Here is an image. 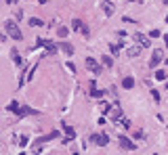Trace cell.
Segmentation results:
<instances>
[{"label": "cell", "mask_w": 168, "mask_h": 155, "mask_svg": "<svg viewBox=\"0 0 168 155\" xmlns=\"http://www.w3.org/2000/svg\"><path fill=\"white\" fill-rule=\"evenodd\" d=\"M134 40L141 42V46H151V40L147 38V36H143V34H139V32L134 34Z\"/></svg>", "instance_id": "cell-7"}, {"label": "cell", "mask_w": 168, "mask_h": 155, "mask_svg": "<svg viewBox=\"0 0 168 155\" xmlns=\"http://www.w3.org/2000/svg\"><path fill=\"white\" fill-rule=\"evenodd\" d=\"M164 4H168V0H164Z\"/></svg>", "instance_id": "cell-25"}, {"label": "cell", "mask_w": 168, "mask_h": 155, "mask_svg": "<svg viewBox=\"0 0 168 155\" xmlns=\"http://www.w3.org/2000/svg\"><path fill=\"white\" fill-rule=\"evenodd\" d=\"M101 61H103V65H105V67H111V65H114V59H111L109 55H105V57H101Z\"/></svg>", "instance_id": "cell-15"}, {"label": "cell", "mask_w": 168, "mask_h": 155, "mask_svg": "<svg viewBox=\"0 0 168 155\" xmlns=\"http://www.w3.org/2000/svg\"><path fill=\"white\" fill-rule=\"evenodd\" d=\"M30 25H32V27H34V25H36V27H40L42 21H40V19H36V17H32V19H30Z\"/></svg>", "instance_id": "cell-18"}, {"label": "cell", "mask_w": 168, "mask_h": 155, "mask_svg": "<svg viewBox=\"0 0 168 155\" xmlns=\"http://www.w3.org/2000/svg\"><path fill=\"white\" fill-rule=\"evenodd\" d=\"M86 67H88V69H90L95 76H99V74H101V65H99V63H97L92 57H88V59H86Z\"/></svg>", "instance_id": "cell-4"}, {"label": "cell", "mask_w": 168, "mask_h": 155, "mask_svg": "<svg viewBox=\"0 0 168 155\" xmlns=\"http://www.w3.org/2000/svg\"><path fill=\"white\" fill-rule=\"evenodd\" d=\"M92 143H97V145H101V147H105L107 143H109V136L107 134H92Z\"/></svg>", "instance_id": "cell-5"}, {"label": "cell", "mask_w": 168, "mask_h": 155, "mask_svg": "<svg viewBox=\"0 0 168 155\" xmlns=\"http://www.w3.org/2000/svg\"><path fill=\"white\" fill-rule=\"evenodd\" d=\"M82 21H80V19H74V21H72V30H76V32H82Z\"/></svg>", "instance_id": "cell-13"}, {"label": "cell", "mask_w": 168, "mask_h": 155, "mask_svg": "<svg viewBox=\"0 0 168 155\" xmlns=\"http://www.w3.org/2000/svg\"><path fill=\"white\" fill-rule=\"evenodd\" d=\"M151 96H153V101H160V92L158 90H151Z\"/></svg>", "instance_id": "cell-23"}, {"label": "cell", "mask_w": 168, "mask_h": 155, "mask_svg": "<svg viewBox=\"0 0 168 155\" xmlns=\"http://www.w3.org/2000/svg\"><path fill=\"white\" fill-rule=\"evenodd\" d=\"M59 48H61L63 52H67V55H74V46L67 44V42H59Z\"/></svg>", "instance_id": "cell-10"}, {"label": "cell", "mask_w": 168, "mask_h": 155, "mask_svg": "<svg viewBox=\"0 0 168 155\" xmlns=\"http://www.w3.org/2000/svg\"><path fill=\"white\" fill-rule=\"evenodd\" d=\"M156 80H160V82L166 80V71H164V69H158V71H156Z\"/></svg>", "instance_id": "cell-17"}, {"label": "cell", "mask_w": 168, "mask_h": 155, "mask_svg": "<svg viewBox=\"0 0 168 155\" xmlns=\"http://www.w3.org/2000/svg\"><path fill=\"white\" fill-rule=\"evenodd\" d=\"M162 57H164V52H162L160 48H156V50L151 52V59H149V67H158V65H160V61H162Z\"/></svg>", "instance_id": "cell-2"}, {"label": "cell", "mask_w": 168, "mask_h": 155, "mask_svg": "<svg viewBox=\"0 0 168 155\" xmlns=\"http://www.w3.org/2000/svg\"><path fill=\"white\" fill-rule=\"evenodd\" d=\"M17 109H19V105H17V103L13 101V103L8 105V111H11V113H17Z\"/></svg>", "instance_id": "cell-19"}, {"label": "cell", "mask_w": 168, "mask_h": 155, "mask_svg": "<svg viewBox=\"0 0 168 155\" xmlns=\"http://www.w3.org/2000/svg\"><path fill=\"white\" fill-rule=\"evenodd\" d=\"M139 52H141V46H132L128 50V57H139Z\"/></svg>", "instance_id": "cell-16"}, {"label": "cell", "mask_w": 168, "mask_h": 155, "mask_svg": "<svg viewBox=\"0 0 168 155\" xmlns=\"http://www.w3.org/2000/svg\"><path fill=\"white\" fill-rule=\"evenodd\" d=\"M34 113H38V111H34L32 107H19V109H17V117H23V115H34Z\"/></svg>", "instance_id": "cell-6"}, {"label": "cell", "mask_w": 168, "mask_h": 155, "mask_svg": "<svg viewBox=\"0 0 168 155\" xmlns=\"http://www.w3.org/2000/svg\"><path fill=\"white\" fill-rule=\"evenodd\" d=\"M4 27H6V32H8V36H11L13 40H21V38H23V34H21V30H19V27H17V25H15L13 21H6V23H4Z\"/></svg>", "instance_id": "cell-1"}, {"label": "cell", "mask_w": 168, "mask_h": 155, "mask_svg": "<svg viewBox=\"0 0 168 155\" xmlns=\"http://www.w3.org/2000/svg\"><path fill=\"white\" fill-rule=\"evenodd\" d=\"M25 145H27V136H21L19 138V147H25Z\"/></svg>", "instance_id": "cell-22"}, {"label": "cell", "mask_w": 168, "mask_h": 155, "mask_svg": "<svg viewBox=\"0 0 168 155\" xmlns=\"http://www.w3.org/2000/svg\"><path fill=\"white\" fill-rule=\"evenodd\" d=\"M166 23H168V17H166Z\"/></svg>", "instance_id": "cell-26"}, {"label": "cell", "mask_w": 168, "mask_h": 155, "mask_svg": "<svg viewBox=\"0 0 168 155\" xmlns=\"http://www.w3.org/2000/svg\"><path fill=\"white\" fill-rule=\"evenodd\" d=\"M101 94H103V92H101V90H97V82H95V80H90V96L99 99Z\"/></svg>", "instance_id": "cell-9"}, {"label": "cell", "mask_w": 168, "mask_h": 155, "mask_svg": "<svg viewBox=\"0 0 168 155\" xmlns=\"http://www.w3.org/2000/svg\"><path fill=\"white\" fill-rule=\"evenodd\" d=\"M120 46L122 44H111V55H118L120 52Z\"/></svg>", "instance_id": "cell-21"}, {"label": "cell", "mask_w": 168, "mask_h": 155, "mask_svg": "<svg viewBox=\"0 0 168 155\" xmlns=\"http://www.w3.org/2000/svg\"><path fill=\"white\" fill-rule=\"evenodd\" d=\"M164 42H166V44H168V36H164Z\"/></svg>", "instance_id": "cell-24"}, {"label": "cell", "mask_w": 168, "mask_h": 155, "mask_svg": "<svg viewBox=\"0 0 168 155\" xmlns=\"http://www.w3.org/2000/svg\"><path fill=\"white\" fill-rule=\"evenodd\" d=\"M118 143L122 145V149H126V151H134V149H137V145H134L128 136H118Z\"/></svg>", "instance_id": "cell-3"}, {"label": "cell", "mask_w": 168, "mask_h": 155, "mask_svg": "<svg viewBox=\"0 0 168 155\" xmlns=\"http://www.w3.org/2000/svg\"><path fill=\"white\" fill-rule=\"evenodd\" d=\"M101 6H103V11H105V15H107V17H109V15H114V4H111L109 0H103V4H101Z\"/></svg>", "instance_id": "cell-8"}, {"label": "cell", "mask_w": 168, "mask_h": 155, "mask_svg": "<svg viewBox=\"0 0 168 155\" xmlns=\"http://www.w3.org/2000/svg\"><path fill=\"white\" fill-rule=\"evenodd\" d=\"M72 138H76V130L65 126V143H67V141H72Z\"/></svg>", "instance_id": "cell-12"}, {"label": "cell", "mask_w": 168, "mask_h": 155, "mask_svg": "<svg viewBox=\"0 0 168 155\" xmlns=\"http://www.w3.org/2000/svg\"><path fill=\"white\" fill-rule=\"evenodd\" d=\"M122 86H124L126 90L132 88V86H134V80H132V78H124V80H122Z\"/></svg>", "instance_id": "cell-14"}, {"label": "cell", "mask_w": 168, "mask_h": 155, "mask_svg": "<svg viewBox=\"0 0 168 155\" xmlns=\"http://www.w3.org/2000/svg\"><path fill=\"white\" fill-rule=\"evenodd\" d=\"M57 34H59L61 38H65V36H67V27H59V30H57Z\"/></svg>", "instance_id": "cell-20"}, {"label": "cell", "mask_w": 168, "mask_h": 155, "mask_svg": "<svg viewBox=\"0 0 168 155\" xmlns=\"http://www.w3.org/2000/svg\"><path fill=\"white\" fill-rule=\"evenodd\" d=\"M57 136H59V132L55 130V132H50V134H46V136L38 138V141H36V145H40V143H44V141H50V138H57Z\"/></svg>", "instance_id": "cell-11"}]
</instances>
